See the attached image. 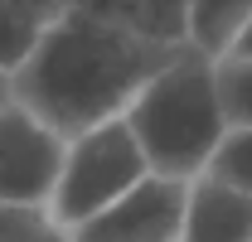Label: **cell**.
<instances>
[{"label":"cell","instance_id":"obj_1","mask_svg":"<svg viewBox=\"0 0 252 242\" xmlns=\"http://www.w3.org/2000/svg\"><path fill=\"white\" fill-rule=\"evenodd\" d=\"M185 54L189 49L146 44L78 5L39 39L30 63L10 83L20 107H30L63 141H78L107 121H122L136 97Z\"/></svg>","mask_w":252,"mask_h":242},{"label":"cell","instance_id":"obj_2","mask_svg":"<svg viewBox=\"0 0 252 242\" xmlns=\"http://www.w3.org/2000/svg\"><path fill=\"white\" fill-rule=\"evenodd\" d=\"M151 170L165 180L194 184L209 175L223 136L233 131L219 97V59L204 49H189L175 68H165L126 112Z\"/></svg>","mask_w":252,"mask_h":242},{"label":"cell","instance_id":"obj_3","mask_svg":"<svg viewBox=\"0 0 252 242\" xmlns=\"http://www.w3.org/2000/svg\"><path fill=\"white\" fill-rule=\"evenodd\" d=\"M156 175L151 160L141 151L131 121H107L88 136L68 141V165H63L59 194H54V223L63 233H78L83 223H93L97 213H107L112 204H122L136 184H146Z\"/></svg>","mask_w":252,"mask_h":242},{"label":"cell","instance_id":"obj_4","mask_svg":"<svg viewBox=\"0 0 252 242\" xmlns=\"http://www.w3.org/2000/svg\"><path fill=\"white\" fill-rule=\"evenodd\" d=\"M68 141L30 107L10 102L0 112V204L10 209H49L59 194Z\"/></svg>","mask_w":252,"mask_h":242},{"label":"cell","instance_id":"obj_5","mask_svg":"<svg viewBox=\"0 0 252 242\" xmlns=\"http://www.w3.org/2000/svg\"><path fill=\"white\" fill-rule=\"evenodd\" d=\"M185 218H189V184L151 175L122 204L83 223L73 242H185Z\"/></svg>","mask_w":252,"mask_h":242},{"label":"cell","instance_id":"obj_6","mask_svg":"<svg viewBox=\"0 0 252 242\" xmlns=\"http://www.w3.org/2000/svg\"><path fill=\"white\" fill-rule=\"evenodd\" d=\"M97 20L160 49H194V0H78Z\"/></svg>","mask_w":252,"mask_h":242},{"label":"cell","instance_id":"obj_7","mask_svg":"<svg viewBox=\"0 0 252 242\" xmlns=\"http://www.w3.org/2000/svg\"><path fill=\"white\" fill-rule=\"evenodd\" d=\"M185 242H252V199L199 175L189 184Z\"/></svg>","mask_w":252,"mask_h":242},{"label":"cell","instance_id":"obj_8","mask_svg":"<svg viewBox=\"0 0 252 242\" xmlns=\"http://www.w3.org/2000/svg\"><path fill=\"white\" fill-rule=\"evenodd\" d=\"M252 20V0H194V49L223 59Z\"/></svg>","mask_w":252,"mask_h":242},{"label":"cell","instance_id":"obj_9","mask_svg":"<svg viewBox=\"0 0 252 242\" xmlns=\"http://www.w3.org/2000/svg\"><path fill=\"white\" fill-rule=\"evenodd\" d=\"M209 180H219V184H228V189L252 199V126H233L223 136L219 155L209 165Z\"/></svg>","mask_w":252,"mask_h":242},{"label":"cell","instance_id":"obj_10","mask_svg":"<svg viewBox=\"0 0 252 242\" xmlns=\"http://www.w3.org/2000/svg\"><path fill=\"white\" fill-rule=\"evenodd\" d=\"M49 30H39L34 20H25L20 10H10L5 0H0V73H20L25 63H30V54L39 49V39H44Z\"/></svg>","mask_w":252,"mask_h":242},{"label":"cell","instance_id":"obj_11","mask_svg":"<svg viewBox=\"0 0 252 242\" xmlns=\"http://www.w3.org/2000/svg\"><path fill=\"white\" fill-rule=\"evenodd\" d=\"M219 97L228 126H252V59H233V54L219 59Z\"/></svg>","mask_w":252,"mask_h":242},{"label":"cell","instance_id":"obj_12","mask_svg":"<svg viewBox=\"0 0 252 242\" xmlns=\"http://www.w3.org/2000/svg\"><path fill=\"white\" fill-rule=\"evenodd\" d=\"M0 242H73L49 209H10L0 204Z\"/></svg>","mask_w":252,"mask_h":242},{"label":"cell","instance_id":"obj_13","mask_svg":"<svg viewBox=\"0 0 252 242\" xmlns=\"http://www.w3.org/2000/svg\"><path fill=\"white\" fill-rule=\"evenodd\" d=\"M228 54H233V59H252V20L243 25V34L233 39V49H228Z\"/></svg>","mask_w":252,"mask_h":242},{"label":"cell","instance_id":"obj_14","mask_svg":"<svg viewBox=\"0 0 252 242\" xmlns=\"http://www.w3.org/2000/svg\"><path fill=\"white\" fill-rule=\"evenodd\" d=\"M15 102V83H10V73H0V112Z\"/></svg>","mask_w":252,"mask_h":242}]
</instances>
